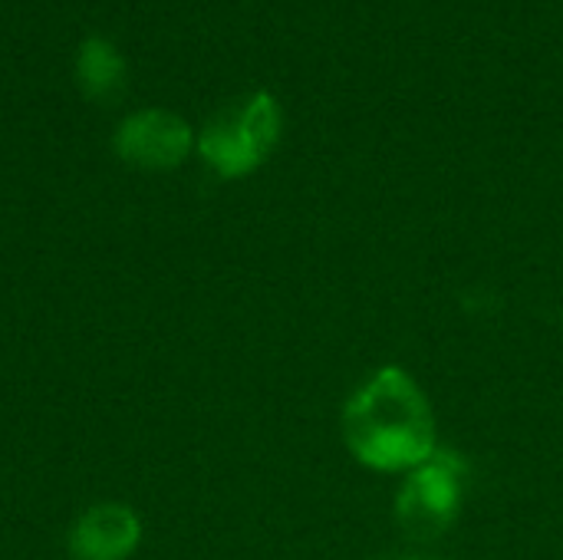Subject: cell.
<instances>
[{"instance_id": "obj_1", "label": "cell", "mask_w": 563, "mask_h": 560, "mask_svg": "<svg viewBox=\"0 0 563 560\" xmlns=\"http://www.w3.org/2000/svg\"><path fill=\"white\" fill-rule=\"evenodd\" d=\"M343 436L350 452L369 469H416L435 452L432 406L402 370L386 366L346 403Z\"/></svg>"}, {"instance_id": "obj_5", "label": "cell", "mask_w": 563, "mask_h": 560, "mask_svg": "<svg viewBox=\"0 0 563 560\" xmlns=\"http://www.w3.org/2000/svg\"><path fill=\"white\" fill-rule=\"evenodd\" d=\"M142 538L139 518L122 505H96L73 528L76 560H125Z\"/></svg>"}, {"instance_id": "obj_4", "label": "cell", "mask_w": 563, "mask_h": 560, "mask_svg": "<svg viewBox=\"0 0 563 560\" xmlns=\"http://www.w3.org/2000/svg\"><path fill=\"white\" fill-rule=\"evenodd\" d=\"M115 149L122 158H129L142 168H172L188 155L191 129L172 112L145 109L122 122V129L115 135Z\"/></svg>"}, {"instance_id": "obj_2", "label": "cell", "mask_w": 563, "mask_h": 560, "mask_svg": "<svg viewBox=\"0 0 563 560\" xmlns=\"http://www.w3.org/2000/svg\"><path fill=\"white\" fill-rule=\"evenodd\" d=\"M280 135V106L271 92H254L247 102L214 116L201 132V155L224 178L257 168Z\"/></svg>"}, {"instance_id": "obj_7", "label": "cell", "mask_w": 563, "mask_h": 560, "mask_svg": "<svg viewBox=\"0 0 563 560\" xmlns=\"http://www.w3.org/2000/svg\"><path fill=\"white\" fill-rule=\"evenodd\" d=\"M406 560H435V558H406Z\"/></svg>"}, {"instance_id": "obj_3", "label": "cell", "mask_w": 563, "mask_h": 560, "mask_svg": "<svg viewBox=\"0 0 563 560\" xmlns=\"http://www.w3.org/2000/svg\"><path fill=\"white\" fill-rule=\"evenodd\" d=\"M462 479L465 465L452 452H432V459L416 465V472L399 488L396 505L399 525L409 538L429 541L455 521L462 505Z\"/></svg>"}, {"instance_id": "obj_6", "label": "cell", "mask_w": 563, "mask_h": 560, "mask_svg": "<svg viewBox=\"0 0 563 560\" xmlns=\"http://www.w3.org/2000/svg\"><path fill=\"white\" fill-rule=\"evenodd\" d=\"M76 76L82 83V89L92 99H106L122 86L125 76V63L122 56L112 50V43L106 40H86L79 46V59H76Z\"/></svg>"}]
</instances>
